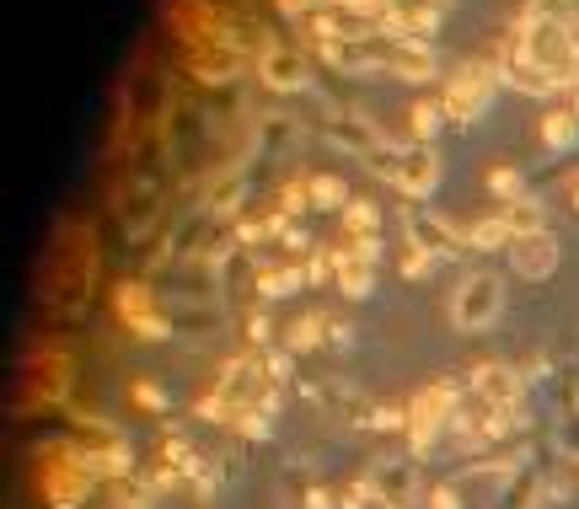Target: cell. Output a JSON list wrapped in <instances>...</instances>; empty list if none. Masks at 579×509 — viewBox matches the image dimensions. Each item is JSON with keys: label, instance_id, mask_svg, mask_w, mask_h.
I'll use <instances>...</instances> for the list:
<instances>
[{"label": "cell", "instance_id": "1", "mask_svg": "<svg viewBox=\"0 0 579 509\" xmlns=\"http://www.w3.org/2000/svg\"><path fill=\"white\" fill-rule=\"evenodd\" d=\"M92 472H87V461H81V450L60 446L43 467H38V488H43V505L49 509H81L87 505V493H92Z\"/></svg>", "mask_w": 579, "mask_h": 509}, {"label": "cell", "instance_id": "2", "mask_svg": "<svg viewBox=\"0 0 579 509\" xmlns=\"http://www.w3.org/2000/svg\"><path fill=\"white\" fill-rule=\"evenodd\" d=\"M499 306H505V285L493 273H467L457 285V296H451V322L461 332H483V328H493Z\"/></svg>", "mask_w": 579, "mask_h": 509}, {"label": "cell", "instance_id": "3", "mask_svg": "<svg viewBox=\"0 0 579 509\" xmlns=\"http://www.w3.org/2000/svg\"><path fill=\"white\" fill-rule=\"evenodd\" d=\"M493 76H499V70H488V64H461V70H451V76H446V91H440L446 119L451 123L478 119L488 102H493Z\"/></svg>", "mask_w": 579, "mask_h": 509}, {"label": "cell", "instance_id": "4", "mask_svg": "<svg viewBox=\"0 0 579 509\" xmlns=\"http://www.w3.org/2000/svg\"><path fill=\"white\" fill-rule=\"evenodd\" d=\"M446 423H457V387H425L413 402H408V435H413V450H429L435 446V435L446 429Z\"/></svg>", "mask_w": 579, "mask_h": 509}, {"label": "cell", "instance_id": "5", "mask_svg": "<svg viewBox=\"0 0 579 509\" xmlns=\"http://www.w3.org/2000/svg\"><path fill=\"white\" fill-rule=\"evenodd\" d=\"M381 172L397 182V193H408V199H429L435 182H440V156H435L429 146L397 150V161H381Z\"/></svg>", "mask_w": 579, "mask_h": 509}, {"label": "cell", "instance_id": "6", "mask_svg": "<svg viewBox=\"0 0 579 509\" xmlns=\"http://www.w3.org/2000/svg\"><path fill=\"white\" fill-rule=\"evenodd\" d=\"M467 387L478 391V402L483 408H516L520 402V376L510 365H472V376H467Z\"/></svg>", "mask_w": 579, "mask_h": 509}, {"label": "cell", "instance_id": "7", "mask_svg": "<svg viewBox=\"0 0 579 509\" xmlns=\"http://www.w3.org/2000/svg\"><path fill=\"white\" fill-rule=\"evenodd\" d=\"M510 263H516V273H526V279H548V273L558 269V237H552V231L516 237L510 241Z\"/></svg>", "mask_w": 579, "mask_h": 509}, {"label": "cell", "instance_id": "8", "mask_svg": "<svg viewBox=\"0 0 579 509\" xmlns=\"http://www.w3.org/2000/svg\"><path fill=\"white\" fill-rule=\"evenodd\" d=\"M387 70L402 76V81H435L440 76V60H435V49H429L425 38H402V43H392V54H387Z\"/></svg>", "mask_w": 579, "mask_h": 509}, {"label": "cell", "instance_id": "9", "mask_svg": "<svg viewBox=\"0 0 579 509\" xmlns=\"http://www.w3.org/2000/svg\"><path fill=\"white\" fill-rule=\"evenodd\" d=\"M263 81L274 91H301L311 76H306V60L296 49H269V54H263Z\"/></svg>", "mask_w": 579, "mask_h": 509}, {"label": "cell", "instance_id": "10", "mask_svg": "<svg viewBox=\"0 0 579 509\" xmlns=\"http://www.w3.org/2000/svg\"><path fill=\"white\" fill-rule=\"evenodd\" d=\"M81 461H87V472H92L97 482H108V478H129V446L123 440H108V446H92V450H81Z\"/></svg>", "mask_w": 579, "mask_h": 509}, {"label": "cell", "instance_id": "11", "mask_svg": "<svg viewBox=\"0 0 579 509\" xmlns=\"http://www.w3.org/2000/svg\"><path fill=\"white\" fill-rule=\"evenodd\" d=\"M193 76L199 81H231L237 76V54L220 49V43H204V49H193Z\"/></svg>", "mask_w": 579, "mask_h": 509}, {"label": "cell", "instance_id": "12", "mask_svg": "<svg viewBox=\"0 0 579 509\" xmlns=\"http://www.w3.org/2000/svg\"><path fill=\"white\" fill-rule=\"evenodd\" d=\"M113 306H119V317L134 328V322H146L151 317V285H140V279H129V285H119V296H113Z\"/></svg>", "mask_w": 579, "mask_h": 509}, {"label": "cell", "instance_id": "13", "mask_svg": "<svg viewBox=\"0 0 579 509\" xmlns=\"http://www.w3.org/2000/svg\"><path fill=\"white\" fill-rule=\"evenodd\" d=\"M333 269H338V290H343V296H370V285H376V279H370V263H360L355 252H338Z\"/></svg>", "mask_w": 579, "mask_h": 509}, {"label": "cell", "instance_id": "14", "mask_svg": "<svg viewBox=\"0 0 579 509\" xmlns=\"http://www.w3.org/2000/svg\"><path fill=\"white\" fill-rule=\"evenodd\" d=\"M499 220L510 226V237H531V231H542V204L526 193V199H516V204H505Z\"/></svg>", "mask_w": 579, "mask_h": 509}, {"label": "cell", "instance_id": "15", "mask_svg": "<svg viewBox=\"0 0 579 509\" xmlns=\"http://www.w3.org/2000/svg\"><path fill=\"white\" fill-rule=\"evenodd\" d=\"M172 17L178 22H188V38H210L214 32V6L210 0H172Z\"/></svg>", "mask_w": 579, "mask_h": 509}, {"label": "cell", "instance_id": "16", "mask_svg": "<svg viewBox=\"0 0 579 509\" xmlns=\"http://www.w3.org/2000/svg\"><path fill=\"white\" fill-rule=\"evenodd\" d=\"M376 226H381V210H376L370 199H349V204H343V231H349V241L376 237Z\"/></svg>", "mask_w": 579, "mask_h": 509}, {"label": "cell", "instance_id": "17", "mask_svg": "<svg viewBox=\"0 0 579 509\" xmlns=\"http://www.w3.org/2000/svg\"><path fill=\"white\" fill-rule=\"evenodd\" d=\"M510 226L499 220V214H488V220H472L467 226V247H483V252H493V247H510Z\"/></svg>", "mask_w": 579, "mask_h": 509}, {"label": "cell", "instance_id": "18", "mask_svg": "<svg viewBox=\"0 0 579 509\" xmlns=\"http://www.w3.org/2000/svg\"><path fill=\"white\" fill-rule=\"evenodd\" d=\"M306 188H311V204H317V210H343V204H349L343 178H328V172H322V178H311Z\"/></svg>", "mask_w": 579, "mask_h": 509}, {"label": "cell", "instance_id": "19", "mask_svg": "<svg viewBox=\"0 0 579 509\" xmlns=\"http://www.w3.org/2000/svg\"><path fill=\"white\" fill-rule=\"evenodd\" d=\"M575 134H579V119L569 113V108H563V113H548V119H542V140H548L552 150H569V146H575Z\"/></svg>", "mask_w": 579, "mask_h": 509}, {"label": "cell", "instance_id": "20", "mask_svg": "<svg viewBox=\"0 0 579 509\" xmlns=\"http://www.w3.org/2000/svg\"><path fill=\"white\" fill-rule=\"evenodd\" d=\"M408 113H413L408 123H413V134H419V146H425V140L440 134V123H446V102H413Z\"/></svg>", "mask_w": 579, "mask_h": 509}, {"label": "cell", "instance_id": "21", "mask_svg": "<svg viewBox=\"0 0 579 509\" xmlns=\"http://www.w3.org/2000/svg\"><path fill=\"white\" fill-rule=\"evenodd\" d=\"M306 285V273L301 269H269V273H258V290L269 300H279V296H296Z\"/></svg>", "mask_w": 579, "mask_h": 509}, {"label": "cell", "instance_id": "22", "mask_svg": "<svg viewBox=\"0 0 579 509\" xmlns=\"http://www.w3.org/2000/svg\"><path fill=\"white\" fill-rule=\"evenodd\" d=\"M322 328H333V322H328V311H311V317H301V322L290 328L284 343H290V349H317V343H322Z\"/></svg>", "mask_w": 579, "mask_h": 509}, {"label": "cell", "instance_id": "23", "mask_svg": "<svg viewBox=\"0 0 579 509\" xmlns=\"http://www.w3.org/2000/svg\"><path fill=\"white\" fill-rule=\"evenodd\" d=\"M488 188L505 199V204H516V199H526V182L510 172V167H499V172H488Z\"/></svg>", "mask_w": 579, "mask_h": 509}, {"label": "cell", "instance_id": "24", "mask_svg": "<svg viewBox=\"0 0 579 509\" xmlns=\"http://www.w3.org/2000/svg\"><path fill=\"white\" fill-rule=\"evenodd\" d=\"M370 499H376V478H360V482H349V488L338 493V509H366Z\"/></svg>", "mask_w": 579, "mask_h": 509}, {"label": "cell", "instance_id": "25", "mask_svg": "<svg viewBox=\"0 0 579 509\" xmlns=\"http://www.w3.org/2000/svg\"><path fill=\"white\" fill-rule=\"evenodd\" d=\"M129 397H134V402H146V408H156V413L167 408V391L156 387V381H134V391H129Z\"/></svg>", "mask_w": 579, "mask_h": 509}, {"label": "cell", "instance_id": "26", "mask_svg": "<svg viewBox=\"0 0 579 509\" xmlns=\"http://www.w3.org/2000/svg\"><path fill=\"white\" fill-rule=\"evenodd\" d=\"M343 252H355L360 263H376V258H381V237H355Z\"/></svg>", "mask_w": 579, "mask_h": 509}, {"label": "cell", "instance_id": "27", "mask_svg": "<svg viewBox=\"0 0 579 509\" xmlns=\"http://www.w3.org/2000/svg\"><path fill=\"white\" fill-rule=\"evenodd\" d=\"M425 509H461L457 488H429V493H425Z\"/></svg>", "mask_w": 579, "mask_h": 509}, {"label": "cell", "instance_id": "28", "mask_svg": "<svg viewBox=\"0 0 579 509\" xmlns=\"http://www.w3.org/2000/svg\"><path fill=\"white\" fill-rule=\"evenodd\" d=\"M129 332H134V338H167V332H172V328H167V322H161V317H156V311H151L146 322H134V328H129Z\"/></svg>", "mask_w": 579, "mask_h": 509}, {"label": "cell", "instance_id": "29", "mask_svg": "<svg viewBox=\"0 0 579 509\" xmlns=\"http://www.w3.org/2000/svg\"><path fill=\"white\" fill-rule=\"evenodd\" d=\"M542 6H548L552 17H563V22H575L579 28V0H542Z\"/></svg>", "mask_w": 579, "mask_h": 509}, {"label": "cell", "instance_id": "30", "mask_svg": "<svg viewBox=\"0 0 579 509\" xmlns=\"http://www.w3.org/2000/svg\"><path fill=\"white\" fill-rule=\"evenodd\" d=\"M119 509H156V499L146 493V488H140V493H129V488H123V493H119Z\"/></svg>", "mask_w": 579, "mask_h": 509}, {"label": "cell", "instance_id": "31", "mask_svg": "<svg viewBox=\"0 0 579 509\" xmlns=\"http://www.w3.org/2000/svg\"><path fill=\"white\" fill-rule=\"evenodd\" d=\"M269 332H274V322H269V317H263V311H258V317H252V322H247V338H252V343H263V338H269Z\"/></svg>", "mask_w": 579, "mask_h": 509}, {"label": "cell", "instance_id": "32", "mask_svg": "<svg viewBox=\"0 0 579 509\" xmlns=\"http://www.w3.org/2000/svg\"><path fill=\"white\" fill-rule=\"evenodd\" d=\"M306 509H333V493H328V488H311V493H306Z\"/></svg>", "mask_w": 579, "mask_h": 509}, {"label": "cell", "instance_id": "33", "mask_svg": "<svg viewBox=\"0 0 579 509\" xmlns=\"http://www.w3.org/2000/svg\"><path fill=\"white\" fill-rule=\"evenodd\" d=\"M575 210H579V182H575Z\"/></svg>", "mask_w": 579, "mask_h": 509}]
</instances>
